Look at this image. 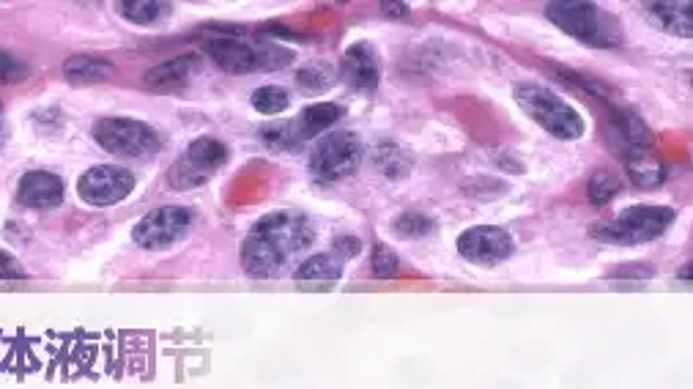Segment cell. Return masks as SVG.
Segmentation results:
<instances>
[{
  "mask_svg": "<svg viewBox=\"0 0 693 389\" xmlns=\"http://www.w3.org/2000/svg\"><path fill=\"white\" fill-rule=\"evenodd\" d=\"M313 225L294 211H274L258 220L242 247V266L250 277H274L296 253L313 242Z\"/></svg>",
  "mask_w": 693,
  "mask_h": 389,
  "instance_id": "1",
  "label": "cell"
},
{
  "mask_svg": "<svg viewBox=\"0 0 693 389\" xmlns=\"http://www.w3.org/2000/svg\"><path fill=\"white\" fill-rule=\"evenodd\" d=\"M548 20L557 25L559 31L573 36L576 42L587 47H620L625 33H622L617 17H611L600 9L598 3H584V0H554L546 6Z\"/></svg>",
  "mask_w": 693,
  "mask_h": 389,
  "instance_id": "2",
  "label": "cell"
},
{
  "mask_svg": "<svg viewBox=\"0 0 693 389\" xmlns=\"http://www.w3.org/2000/svg\"><path fill=\"white\" fill-rule=\"evenodd\" d=\"M515 102L524 110L526 116L537 121L540 127L546 129L548 135L559 137V140H578L584 135V118L576 107H570L562 96L548 91L546 85L537 83H521L515 85Z\"/></svg>",
  "mask_w": 693,
  "mask_h": 389,
  "instance_id": "3",
  "label": "cell"
},
{
  "mask_svg": "<svg viewBox=\"0 0 693 389\" xmlns=\"http://www.w3.org/2000/svg\"><path fill=\"white\" fill-rule=\"evenodd\" d=\"M674 211L669 206H633L617 214L614 220H603L592 228V236L606 244H647L669 231Z\"/></svg>",
  "mask_w": 693,
  "mask_h": 389,
  "instance_id": "4",
  "label": "cell"
},
{
  "mask_svg": "<svg viewBox=\"0 0 693 389\" xmlns=\"http://www.w3.org/2000/svg\"><path fill=\"white\" fill-rule=\"evenodd\" d=\"M206 55L214 64L220 66L222 72L231 74H250L261 72V69H277L285 61H291L294 55L288 53L285 47L274 42H242V39H211L206 42Z\"/></svg>",
  "mask_w": 693,
  "mask_h": 389,
  "instance_id": "5",
  "label": "cell"
},
{
  "mask_svg": "<svg viewBox=\"0 0 693 389\" xmlns=\"http://www.w3.org/2000/svg\"><path fill=\"white\" fill-rule=\"evenodd\" d=\"M96 143L118 157L143 159L159 151V135L135 118H99L94 124Z\"/></svg>",
  "mask_w": 693,
  "mask_h": 389,
  "instance_id": "6",
  "label": "cell"
},
{
  "mask_svg": "<svg viewBox=\"0 0 693 389\" xmlns=\"http://www.w3.org/2000/svg\"><path fill=\"white\" fill-rule=\"evenodd\" d=\"M362 165V140L354 132H329L315 146L310 170L321 181H340Z\"/></svg>",
  "mask_w": 693,
  "mask_h": 389,
  "instance_id": "7",
  "label": "cell"
},
{
  "mask_svg": "<svg viewBox=\"0 0 693 389\" xmlns=\"http://www.w3.org/2000/svg\"><path fill=\"white\" fill-rule=\"evenodd\" d=\"M228 162V148L222 146L220 140L214 137H198L192 140L184 151V157L170 168V181L179 190H189L198 187L206 179H211V173H217Z\"/></svg>",
  "mask_w": 693,
  "mask_h": 389,
  "instance_id": "8",
  "label": "cell"
},
{
  "mask_svg": "<svg viewBox=\"0 0 693 389\" xmlns=\"http://www.w3.org/2000/svg\"><path fill=\"white\" fill-rule=\"evenodd\" d=\"M189 225H192V211L184 206H162L137 222L132 239L143 250H165L173 242H179L189 231Z\"/></svg>",
  "mask_w": 693,
  "mask_h": 389,
  "instance_id": "9",
  "label": "cell"
},
{
  "mask_svg": "<svg viewBox=\"0 0 693 389\" xmlns=\"http://www.w3.org/2000/svg\"><path fill=\"white\" fill-rule=\"evenodd\" d=\"M135 190V176L118 165H96L77 181V192L91 206H113Z\"/></svg>",
  "mask_w": 693,
  "mask_h": 389,
  "instance_id": "10",
  "label": "cell"
},
{
  "mask_svg": "<svg viewBox=\"0 0 693 389\" xmlns=\"http://www.w3.org/2000/svg\"><path fill=\"white\" fill-rule=\"evenodd\" d=\"M458 253L474 266H496L513 255V236L496 225H474L461 233Z\"/></svg>",
  "mask_w": 693,
  "mask_h": 389,
  "instance_id": "11",
  "label": "cell"
},
{
  "mask_svg": "<svg viewBox=\"0 0 693 389\" xmlns=\"http://www.w3.org/2000/svg\"><path fill=\"white\" fill-rule=\"evenodd\" d=\"M343 80H346L354 91H376L378 80H381V64H378V53L368 42H357L354 47H348L343 55Z\"/></svg>",
  "mask_w": 693,
  "mask_h": 389,
  "instance_id": "12",
  "label": "cell"
},
{
  "mask_svg": "<svg viewBox=\"0 0 693 389\" xmlns=\"http://www.w3.org/2000/svg\"><path fill=\"white\" fill-rule=\"evenodd\" d=\"M20 203L31 206V209H55L63 200V181L55 173H44V170H33L20 181Z\"/></svg>",
  "mask_w": 693,
  "mask_h": 389,
  "instance_id": "13",
  "label": "cell"
},
{
  "mask_svg": "<svg viewBox=\"0 0 693 389\" xmlns=\"http://www.w3.org/2000/svg\"><path fill=\"white\" fill-rule=\"evenodd\" d=\"M198 69V55H181V58H173V61H165V64L148 69L143 83L148 88H154V91H176V88H184L198 74Z\"/></svg>",
  "mask_w": 693,
  "mask_h": 389,
  "instance_id": "14",
  "label": "cell"
},
{
  "mask_svg": "<svg viewBox=\"0 0 693 389\" xmlns=\"http://www.w3.org/2000/svg\"><path fill=\"white\" fill-rule=\"evenodd\" d=\"M644 9L652 17V22H658L663 31L674 33L680 39H691L693 3H688V0L685 3H647Z\"/></svg>",
  "mask_w": 693,
  "mask_h": 389,
  "instance_id": "15",
  "label": "cell"
},
{
  "mask_svg": "<svg viewBox=\"0 0 693 389\" xmlns=\"http://www.w3.org/2000/svg\"><path fill=\"white\" fill-rule=\"evenodd\" d=\"M340 118H343V107L335 105V102H318V105L305 107V113L294 121V129L299 140H307V137L332 129Z\"/></svg>",
  "mask_w": 693,
  "mask_h": 389,
  "instance_id": "16",
  "label": "cell"
},
{
  "mask_svg": "<svg viewBox=\"0 0 693 389\" xmlns=\"http://www.w3.org/2000/svg\"><path fill=\"white\" fill-rule=\"evenodd\" d=\"M625 165L630 170V179L636 181L639 187L650 190V187H658L663 181V165L655 159L652 148H636V151H625L622 154Z\"/></svg>",
  "mask_w": 693,
  "mask_h": 389,
  "instance_id": "17",
  "label": "cell"
},
{
  "mask_svg": "<svg viewBox=\"0 0 693 389\" xmlns=\"http://www.w3.org/2000/svg\"><path fill=\"white\" fill-rule=\"evenodd\" d=\"M63 74L74 85L99 83V80H107L113 74V64L105 61V58H96V55H74L63 66Z\"/></svg>",
  "mask_w": 693,
  "mask_h": 389,
  "instance_id": "18",
  "label": "cell"
},
{
  "mask_svg": "<svg viewBox=\"0 0 693 389\" xmlns=\"http://www.w3.org/2000/svg\"><path fill=\"white\" fill-rule=\"evenodd\" d=\"M294 277L299 283H315V280L335 283V280L343 277V263L337 261L335 255H313V258H307V261L296 269Z\"/></svg>",
  "mask_w": 693,
  "mask_h": 389,
  "instance_id": "19",
  "label": "cell"
},
{
  "mask_svg": "<svg viewBox=\"0 0 693 389\" xmlns=\"http://www.w3.org/2000/svg\"><path fill=\"white\" fill-rule=\"evenodd\" d=\"M614 121H617V129H620L622 143H625V151H636V148H652V135L647 124L641 121L636 113L630 110H614Z\"/></svg>",
  "mask_w": 693,
  "mask_h": 389,
  "instance_id": "20",
  "label": "cell"
},
{
  "mask_svg": "<svg viewBox=\"0 0 693 389\" xmlns=\"http://www.w3.org/2000/svg\"><path fill=\"white\" fill-rule=\"evenodd\" d=\"M376 165L387 179H403V176H409L414 159L406 148L395 146V143H381L376 148Z\"/></svg>",
  "mask_w": 693,
  "mask_h": 389,
  "instance_id": "21",
  "label": "cell"
},
{
  "mask_svg": "<svg viewBox=\"0 0 693 389\" xmlns=\"http://www.w3.org/2000/svg\"><path fill=\"white\" fill-rule=\"evenodd\" d=\"M118 11L126 20L135 25H154L162 22L170 14V3H159V0H132V3H118Z\"/></svg>",
  "mask_w": 693,
  "mask_h": 389,
  "instance_id": "22",
  "label": "cell"
},
{
  "mask_svg": "<svg viewBox=\"0 0 693 389\" xmlns=\"http://www.w3.org/2000/svg\"><path fill=\"white\" fill-rule=\"evenodd\" d=\"M288 94H285L283 88H277V85H263V88H258L255 94H252V107L258 110V113H263V116H277V113H283L285 107H288Z\"/></svg>",
  "mask_w": 693,
  "mask_h": 389,
  "instance_id": "23",
  "label": "cell"
},
{
  "mask_svg": "<svg viewBox=\"0 0 693 389\" xmlns=\"http://www.w3.org/2000/svg\"><path fill=\"white\" fill-rule=\"evenodd\" d=\"M620 190V179H617L614 173H609V170H600V173H595L592 181H589V200H592L595 206H603V203H609Z\"/></svg>",
  "mask_w": 693,
  "mask_h": 389,
  "instance_id": "24",
  "label": "cell"
},
{
  "mask_svg": "<svg viewBox=\"0 0 693 389\" xmlns=\"http://www.w3.org/2000/svg\"><path fill=\"white\" fill-rule=\"evenodd\" d=\"M261 140L283 151V148H294L299 143V135H296L294 124H272V127H263Z\"/></svg>",
  "mask_w": 693,
  "mask_h": 389,
  "instance_id": "25",
  "label": "cell"
},
{
  "mask_svg": "<svg viewBox=\"0 0 693 389\" xmlns=\"http://www.w3.org/2000/svg\"><path fill=\"white\" fill-rule=\"evenodd\" d=\"M395 272H398V255L392 253L387 244H376V250H373V274L378 280H387Z\"/></svg>",
  "mask_w": 693,
  "mask_h": 389,
  "instance_id": "26",
  "label": "cell"
},
{
  "mask_svg": "<svg viewBox=\"0 0 693 389\" xmlns=\"http://www.w3.org/2000/svg\"><path fill=\"white\" fill-rule=\"evenodd\" d=\"M395 231L403 233V236H425V233L433 231V222L425 217V214H414V211H409V214H403L398 222H395Z\"/></svg>",
  "mask_w": 693,
  "mask_h": 389,
  "instance_id": "27",
  "label": "cell"
},
{
  "mask_svg": "<svg viewBox=\"0 0 693 389\" xmlns=\"http://www.w3.org/2000/svg\"><path fill=\"white\" fill-rule=\"evenodd\" d=\"M25 74H28V69L17 58H11L9 53L0 50V83H14V80H22Z\"/></svg>",
  "mask_w": 693,
  "mask_h": 389,
  "instance_id": "28",
  "label": "cell"
},
{
  "mask_svg": "<svg viewBox=\"0 0 693 389\" xmlns=\"http://www.w3.org/2000/svg\"><path fill=\"white\" fill-rule=\"evenodd\" d=\"M296 80H299L302 88H307V91H324L326 85H329V74H326L321 66H310L305 72H299Z\"/></svg>",
  "mask_w": 693,
  "mask_h": 389,
  "instance_id": "29",
  "label": "cell"
},
{
  "mask_svg": "<svg viewBox=\"0 0 693 389\" xmlns=\"http://www.w3.org/2000/svg\"><path fill=\"white\" fill-rule=\"evenodd\" d=\"M335 250L343 255V258H351V255H359L362 244H359V239H354V236H340L335 242Z\"/></svg>",
  "mask_w": 693,
  "mask_h": 389,
  "instance_id": "30",
  "label": "cell"
},
{
  "mask_svg": "<svg viewBox=\"0 0 693 389\" xmlns=\"http://www.w3.org/2000/svg\"><path fill=\"white\" fill-rule=\"evenodd\" d=\"M22 269L9 255H0V280H20Z\"/></svg>",
  "mask_w": 693,
  "mask_h": 389,
  "instance_id": "31",
  "label": "cell"
},
{
  "mask_svg": "<svg viewBox=\"0 0 693 389\" xmlns=\"http://www.w3.org/2000/svg\"><path fill=\"white\" fill-rule=\"evenodd\" d=\"M381 11H384L387 17H409V6H406V3H384Z\"/></svg>",
  "mask_w": 693,
  "mask_h": 389,
  "instance_id": "32",
  "label": "cell"
},
{
  "mask_svg": "<svg viewBox=\"0 0 693 389\" xmlns=\"http://www.w3.org/2000/svg\"><path fill=\"white\" fill-rule=\"evenodd\" d=\"M0 146H3V127H0Z\"/></svg>",
  "mask_w": 693,
  "mask_h": 389,
  "instance_id": "33",
  "label": "cell"
}]
</instances>
